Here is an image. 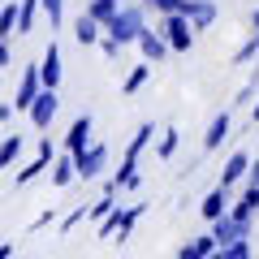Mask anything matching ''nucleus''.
<instances>
[{
	"instance_id": "f257e3e1",
	"label": "nucleus",
	"mask_w": 259,
	"mask_h": 259,
	"mask_svg": "<svg viewBox=\"0 0 259 259\" xmlns=\"http://www.w3.org/2000/svg\"><path fill=\"white\" fill-rule=\"evenodd\" d=\"M143 30H147V5H143V0H139V5H130V0H125V5L117 9V18L108 22V35H117L121 44H139Z\"/></svg>"
},
{
	"instance_id": "f03ea898",
	"label": "nucleus",
	"mask_w": 259,
	"mask_h": 259,
	"mask_svg": "<svg viewBox=\"0 0 259 259\" xmlns=\"http://www.w3.org/2000/svg\"><path fill=\"white\" fill-rule=\"evenodd\" d=\"M143 212H147V203H134V207H125V212L112 207V216H104V221H100V238H121V242H125L130 229H134V221H139Z\"/></svg>"
},
{
	"instance_id": "7ed1b4c3",
	"label": "nucleus",
	"mask_w": 259,
	"mask_h": 259,
	"mask_svg": "<svg viewBox=\"0 0 259 259\" xmlns=\"http://www.w3.org/2000/svg\"><path fill=\"white\" fill-rule=\"evenodd\" d=\"M173 44V52H190V39H194V22L186 13H164V26H160Z\"/></svg>"
},
{
	"instance_id": "20e7f679",
	"label": "nucleus",
	"mask_w": 259,
	"mask_h": 259,
	"mask_svg": "<svg viewBox=\"0 0 259 259\" xmlns=\"http://www.w3.org/2000/svg\"><path fill=\"white\" fill-rule=\"evenodd\" d=\"M74 156H78V177H82V182H95V177L104 173V164H108V147H104V143H91V147L74 151Z\"/></svg>"
},
{
	"instance_id": "39448f33",
	"label": "nucleus",
	"mask_w": 259,
	"mask_h": 259,
	"mask_svg": "<svg viewBox=\"0 0 259 259\" xmlns=\"http://www.w3.org/2000/svg\"><path fill=\"white\" fill-rule=\"evenodd\" d=\"M56 112H61L56 87H44V91H39V100L30 104V125H35V130H48V125L56 121Z\"/></svg>"
},
{
	"instance_id": "423d86ee",
	"label": "nucleus",
	"mask_w": 259,
	"mask_h": 259,
	"mask_svg": "<svg viewBox=\"0 0 259 259\" xmlns=\"http://www.w3.org/2000/svg\"><path fill=\"white\" fill-rule=\"evenodd\" d=\"M39 91H44V74H39V65H26V69H22V82H18L13 104H18L22 112H30V104L39 100Z\"/></svg>"
},
{
	"instance_id": "0eeeda50",
	"label": "nucleus",
	"mask_w": 259,
	"mask_h": 259,
	"mask_svg": "<svg viewBox=\"0 0 259 259\" xmlns=\"http://www.w3.org/2000/svg\"><path fill=\"white\" fill-rule=\"evenodd\" d=\"M212 233H216V242H221V246H229V242L250 238V221H238L233 212H225L221 221H212Z\"/></svg>"
},
{
	"instance_id": "6e6552de",
	"label": "nucleus",
	"mask_w": 259,
	"mask_h": 259,
	"mask_svg": "<svg viewBox=\"0 0 259 259\" xmlns=\"http://www.w3.org/2000/svg\"><path fill=\"white\" fill-rule=\"evenodd\" d=\"M229 134H233V117H229V108H225V112H216V117L207 121V134H203V151H216V147H221L225 139H229Z\"/></svg>"
},
{
	"instance_id": "1a4fd4ad",
	"label": "nucleus",
	"mask_w": 259,
	"mask_h": 259,
	"mask_svg": "<svg viewBox=\"0 0 259 259\" xmlns=\"http://www.w3.org/2000/svg\"><path fill=\"white\" fill-rule=\"evenodd\" d=\"M52 156H56V151H52V139H44V143H39V151H35V160H30V164L22 168L18 177H13V182H18V186H30V182H35V177L44 173L48 164H52Z\"/></svg>"
},
{
	"instance_id": "9d476101",
	"label": "nucleus",
	"mask_w": 259,
	"mask_h": 259,
	"mask_svg": "<svg viewBox=\"0 0 259 259\" xmlns=\"http://www.w3.org/2000/svg\"><path fill=\"white\" fill-rule=\"evenodd\" d=\"M139 52L143 56H147V61H164V56L168 52H173V44H168V39H160V30H143V35H139Z\"/></svg>"
},
{
	"instance_id": "9b49d317",
	"label": "nucleus",
	"mask_w": 259,
	"mask_h": 259,
	"mask_svg": "<svg viewBox=\"0 0 259 259\" xmlns=\"http://www.w3.org/2000/svg\"><path fill=\"white\" fill-rule=\"evenodd\" d=\"M242 177H250V151H233V156L225 160L221 186H233V182H242Z\"/></svg>"
},
{
	"instance_id": "f8f14e48",
	"label": "nucleus",
	"mask_w": 259,
	"mask_h": 259,
	"mask_svg": "<svg viewBox=\"0 0 259 259\" xmlns=\"http://www.w3.org/2000/svg\"><path fill=\"white\" fill-rule=\"evenodd\" d=\"M91 130H95L91 112H87V117H78L74 125H69V134H65V147H69V151H82V147H91Z\"/></svg>"
},
{
	"instance_id": "ddd939ff",
	"label": "nucleus",
	"mask_w": 259,
	"mask_h": 259,
	"mask_svg": "<svg viewBox=\"0 0 259 259\" xmlns=\"http://www.w3.org/2000/svg\"><path fill=\"white\" fill-rule=\"evenodd\" d=\"M39 74H44V87H61V48L56 44H48V52H44V61H39Z\"/></svg>"
},
{
	"instance_id": "4468645a",
	"label": "nucleus",
	"mask_w": 259,
	"mask_h": 259,
	"mask_svg": "<svg viewBox=\"0 0 259 259\" xmlns=\"http://www.w3.org/2000/svg\"><path fill=\"white\" fill-rule=\"evenodd\" d=\"M74 177H78V156H74L69 147H65L61 156H56V173H52V186H56V190H65V186L74 182Z\"/></svg>"
},
{
	"instance_id": "2eb2a0df",
	"label": "nucleus",
	"mask_w": 259,
	"mask_h": 259,
	"mask_svg": "<svg viewBox=\"0 0 259 259\" xmlns=\"http://www.w3.org/2000/svg\"><path fill=\"white\" fill-rule=\"evenodd\" d=\"M177 255H182V259H207V255H221V242H216V233H203V238L186 242Z\"/></svg>"
},
{
	"instance_id": "dca6fc26",
	"label": "nucleus",
	"mask_w": 259,
	"mask_h": 259,
	"mask_svg": "<svg viewBox=\"0 0 259 259\" xmlns=\"http://www.w3.org/2000/svg\"><path fill=\"white\" fill-rule=\"evenodd\" d=\"M233 216H238V221H255L259 216V182H246L242 199L233 203Z\"/></svg>"
},
{
	"instance_id": "f3484780",
	"label": "nucleus",
	"mask_w": 259,
	"mask_h": 259,
	"mask_svg": "<svg viewBox=\"0 0 259 259\" xmlns=\"http://www.w3.org/2000/svg\"><path fill=\"white\" fill-rule=\"evenodd\" d=\"M186 18L194 22V30H207L216 22V5L212 0H190V5H186Z\"/></svg>"
},
{
	"instance_id": "a211bd4d",
	"label": "nucleus",
	"mask_w": 259,
	"mask_h": 259,
	"mask_svg": "<svg viewBox=\"0 0 259 259\" xmlns=\"http://www.w3.org/2000/svg\"><path fill=\"white\" fill-rule=\"evenodd\" d=\"M229 190H233V186H216V190L203 199V207H199V212H203V221H221V216H225V203H229Z\"/></svg>"
},
{
	"instance_id": "6ab92c4d",
	"label": "nucleus",
	"mask_w": 259,
	"mask_h": 259,
	"mask_svg": "<svg viewBox=\"0 0 259 259\" xmlns=\"http://www.w3.org/2000/svg\"><path fill=\"white\" fill-rule=\"evenodd\" d=\"M147 78H151V61L143 56V61H139V65H134V69L125 74V82H121V91H125V95H139L143 87H147Z\"/></svg>"
},
{
	"instance_id": "aec40b11",
	"label": "nucleus",
	"mask_w": 259,
	"mask_h": 259,
	"mask_svg": "<svg viewBox=\"0 0 259 259\" xmlns=\"http://www.w3.org/2000/svg\"><path fill=\"white\" fill-rule=\"evenodd\" d=\"M100 26H104V22H95L91 13H82V18L74 22V39H78V44H82V48L100 44Z\"/></svg>"
},
{
	"instance_id": "412c9836",
	"label": "nucleus",
	"mask_w": 259,
	"mask_h": 259,
	"mask_svg": "<svg viewBox=\"0 0 259 259\" xmlns=\"http://www.w3.org/2000/svg\"><path fill=\"white\" fill-rule=\"evenodd\" d=\"M13 26H22V5H13V0H5V9H0V39H9Z\"/></svg>"
},
{
	"instance_id": "4be33fe9",
	"label": "nucleus",
	"mask_w": 259,
	"mask_h": 259,
	"mask_svg": "<svg viewBox=\"0 0 259 259\" xmlns=\"http://www.w3.org/2000/svg\"><path fill=\"white\" fill-rule=\"evenodd\" d=\"M156 139V125H139V134L130 139V147H125V160H139L143 151H147V143Z\"/></svg>"
},
{
	"instance_id": "5701e85b",
	"label": "nucleus",
	"mask_w": 259,
	"mask_h": 259,
	"mask_svg": "<svg viewBox=\"0 0 259 259\" xmlns=\"http://www.w3.org/2000/svg\"><path fill=\"white\" fill-rule=\"evenodd\" d=\"M22 147H26V139H22V134H5V147H0V164L13 168V160L22 156Z\"/></svg>"
},
{
	"instance_id": "b1692460",
	"label": "nucleus",
	"mask_w": 259,
	"mask_h": 259,
	"mask_svg": "<svg viewBox=\"0 0 259 259\" xmlns=\"http://www.w3.org/2000/svg\"><path fill=\"white\" fill-rule=\"evenodd\" d=\"M117 9H121L117 0H91V5H87V13H91L95 22H104V26H108V22L117 18Z\"/></svg>"
},
{
	"instance_id": "393cba45",
	"label": "nucleus",
	"mask_w": 259,
	"mask_h": 259,
	"mask_svg": "<svg viewBox=\"0 0 259 259\" xmlns=\"http://www.w3.org/2000/svg\"><path fill=\"white\" fill-rule=\"evenodd\" d=\"M177 143H182V134H177V130H164V134H160V143H156V160H173Z\"/></svg>"
},
{
	"instance_id": "a878e982",
	"label": "nucleus",
	"mask_w": 259,
	"mask_h": 259,
	"mask_svg": "<svg viewBox=\"0 0 259 259\" xmlns=\"http://www.w3.org/2000/svg\"><path fill=\"white\" fill-rule=\"evenodd\" d=\"M44 9V0H22V35H30V26H35V13Z\"/></svg>"
},
{
	"instance_id": "bb28decb",
	"label": "nucleus",
	"mask_w": 259,
	"mask_h": 259,
	"mask_svg": "<svg viewBox=\"0 0 259 259\" xmlns=\"http://www.w3.org/2000/svg\"><path fill=\"white\" fill-rule=\"evenodd\" d=\"M250 238H242V242H229V246H221V259H246L250 255Z\"/></svg>"
},
{
	"instance_id": "cd10ccee",
	"label": "nucleus",
	"mask_w": 259,
	"mask_h": 259,
	"mask_svg": "<svg viewBox=\"0 0 259 259\" xmlns=\"http://www.w3.org/2000/svg\"><path fill=\"white\" fill-rule=\"evenodd\" d=\"M147 9H160V13H186V5L190 0H143Z\"/></svg>"
},
{
	"instance_id": "c85d7f7f",
	"label": "nucleus",
	"mask_w": 259,
	"mask_h": 259,
	"mask_svg": "<svg viewBox=\"0 0 259 259\" xmlns=\"http://www.w3.org/2000/svg\"><path fill=\"white\" fill-rule=\"evenodd\" d=\"M82 221H91V207H74V212H69V216H65V221H61V233H69V229H74V225H82Z\"/></svg>"
},
{
	"instance_id": "c756f323",
	"label": "nucleus",
	"mask_w": 259,
	"mask_h": 259,
	"mask_svg": "<svg viewBox=\"0 0 259 259\" xmlns=\"http://www.w3.org/2000/svg\"><path fill=\"white\" fill-rule=\"evenodd\" d=\"M255 91H259V69L246 78V87H242V91L233 95V104H250V100H255Z\"/></svg>"
},
{
	"instance_id": "7c9ffc66",
	"label": "nucleus",
	"mask_w": 259,
	"mask_h": 259,
	"mask_svg": "<svg viewBox=\"0 0 259 259\" xmlns=\"http://www.w3.org/2000/svg\"><path fill=\"white\" fill-rule=\"evenodd\" d=\"M44 13L52 18V30H56L65 22V0H44Z\"/></svg>"
},
{
	"instance_id": "2f4dec72",
	"label": "nucleus",
	"mask_w": 259,
	"mask_h": 259,
	"mask_svg": "<svg viewBox=\"0 0 259 259\" xmlns=\"http://www.w3.org/2000/svg\"><path fill=\"white\" fill-rule=\"evenodd\" d=\"M121 48H125V44H121L117 35H108V39H100V52L108 56V61H117V56H121Z\"/></svg>"
},
{
	"instance_id": "473e14b6",
	"label": "nucleus",
	"mask_w": 259,
	"mask_h": 259,
	"mask_svg": "<svg viewBox=\"0 0 259 259\" xmlns=\"http://www.w3.org/2000/svg\"><path fill=\"white\" fill-rule=\"evenodd\" d=\"M255 52H259V39H250V44H242V48H238V56H233V61H238V65H246Z\"/></svg>"
},
{
	"instance_id": "72a5a7b5",
	"label": "nucleus",
	"mask_w": 259,
	"mask_h": 259,
	"mask_svg": "<svg viewBox=\"0 0 259 259\" xmlns=\"http://www.w3.org/2000/svg\"><path fill=\"white\" fill-rule=\"evenodd\" d=\"M0 65H5V69H9V65H13V52H9V39H5V44H0Z\"/></svg>"
},
{
	"instance_id": "f704fd0d",
	"label": "nucleus",
	"mask_w": 259,
	"mask_h": 259,
	"mask_svg": "<svg viewBox=\"0 0 259 259\" xmlns=\"http://www.w3.org/2000/svg\"><path fill=\"white\" fill-rule=\"evenodd\" d=\"M246 182H259V160H250V177Z\"/></svg>"
},
{
	"instance_id": "c9c22d12",
	"label": "nucleus",
	"mask_w": 259,
	"mask_h": 259,
	"mask_svg": "<svg viewBox=\"0 0 259 259\" xmlns=\"http://www.w3.org/2000/svg\"><path fill=\"white\" fill-rule=\"evenodd\" d=\"M250 121H255V125H259V104H255V108H250Z\"/></svg>"
},
{
	"instance_id": "e433bc0d",
	"label": "nucleus",
	"mask_w": 259,
	"mask_h": 259,
	"mask_svg": "<svg viewBox=\"0 0 259 259\" xmlns=\"http://www.w3.org/2000/svg\"><path fill=\"white\" fill-rule=\"evenodd\" d=\"M255 30H259V9H255Z\"/></svg>"
},
{
	"instance_id": "4c0bfd02",
	"label": "nucleus",
	"mask_w": 259,
	"mask_h": 259,
	"mask_svg": "<svg viewBox=\"0 0 259 259\" xmlns=\"http://www.w3.org/2000/svg\"><path fill=\"white\" fill-rule=\"evenodd\" d=\"M117 5H125V0H117Z\"/></svg>"
},
{
	"instance_id": "58836bf2",
	"label": "nucleus",
	"mask_w": 259,
	"mask_h": 259,
	"mask_svg": "<svg viewBox=\"0 0 259 259\" xmlns=\"http://www.w3.org/2000/svg\"><path fill=\"white\" fill-rule=\"evenodd\" d=\"M255 39H259V35H255Z\"/></svg>"
}]
</instances>
